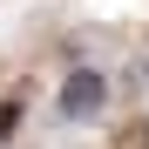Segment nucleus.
<instances>
[{"instance_id":"f257e3e1","label":"nucleus","mask_w":149,"mask_h":149,"mask_svg":"<svg viewBox=\"0 0 149 149\" xmlns=\"http://www.w3.org/2000/svg\"><path fill=\"white\" fill-rule=\"evenodd\" d=\"M54 109H61V122H95L109 109V74L95 68V61H74L61 81H54Z\"/></svg>"},{"instance_id":"f03ea898","label":"nucleus","mask_w":149,"mask_h":149,"mask_svg":"<svg viewBox=\"0 0 149 149\" xmlns=\"http://www.w3.org/2000/svg\"><path fill=\"white\" fill-rule=\"evenodd\" d=\"M20 115H27V109H20L14 95H7V102H0V142H14V129H20Z\"/></svg>"},{"instance_id":"7ed1b4c3","label":"nucleus","mask_w":149,"mask_h":149,"mask_svg":"<svg viewBox=\"0 0 149 149\" xmlns=\"http://www.w3.org/2000/svg\"><path fill=\"white\" fill-rule=\"evenodd\" d=\"M136 81H142V88H149V54H142V61H136Z\"/></svg>"}]
</instances>
